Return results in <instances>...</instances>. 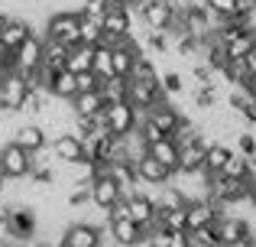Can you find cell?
Segmentation results:
<instances>
[{
	"instance_id": "obj_1",
	"label": "cell",
	"mask_w": 256,
	"mask_h": 247,
	"mask_svg": "<svg viewBox=\"0 0 256 247\" xmlns=\"http://www.w3.org/2000/svg\"><path fill=\"white\" fill-rule=\"evenodd\" d=\"M36 234H39V215H36V208L26 205V202H16L10 208V215H6V221H4V237H10V241H16V244L26 247Z\"/></svg>"
},
{
	"instance_id": "obj_2",
	"label": "cell",
	"mask_w": 256,
	"mask_h": 247,
	"mask_svg": "<svg viewBox=\"0 0 256 247\" xmlns=\"http://www.w3.org/2000/svg\"><path fill=\"white\" fill-rule=\"evenodd\" d=\"M32 169V153H26L20 143H0V179L4 182H23Z\"/></svg>"
},
{
	"instance_id": "obj_3",
	"label": "cell",
	"mask_w": 256,
	"mask_h": 247,
	"mask_svg": "<svg viewBox=\"0 0 256 247\" xmlns=\"http://www.w3.org/2000/svg\"><path fill=\"white\" fill-rule=\"evenodd\" d=\"M78 20H82L78 10H56V13H49L46 23H42V36L56 39V43H62V46H78L82 43V39H78Z\"/></svg>"
},
{
	"instance_id": "obj_4",
	"label": "cell",
	"mask_w": 256,
	"mask_h": 247,
	"mask_svg": "<svg viewBox=\"0 0 256 247\" xmlns=\"http://www.w3.org/2000/svg\"><path fill=\"white\" fill-rule=\"evenodd\" d=\"M42 49H46V36L32 30L30 36L23 39V46L13 49V72H20V75H26V78L36 75V72L42 69Z\"/></svg>"
},
{
	"instance_id": "obj_5",
	"label": "cell",
	"mask_w": 256,
	"mask_h": 247,
	"mask_svg": "<svg viewBox=\"0 0 256 247\" xmlns=\"http://www.w3.org/2000/svg\"><path fill=\"white\" fill-rule=\"evenodd\" d=\"M146 117V111H136L130 101H117V104H107L104 108V124L114 137H126L140 127V121Z\"/></svg>"
},
{
	"instance_id": "obj_6",
	"label": "cell",
	"mask_w": 256,
	"mask_h": 247,
	"mask_svg": "<svg viewBox=\"0 0 256 247\" xmlns=\"http://www.w3.org/2000/svg\"><path fill=\"white\" fill-rule=\"evenodd\" d=\"M107 237L114 241V247H143L146 228H140L130 215H107Z\"/></svg>"
},
{
	"instance_id": "obj_7",
	"label": "cell",
	"mask_w": 256,
	"mask_h": 247,
	"mask_svg": "<svg viewBox=\"0 0 256 247\" xmlns=\"http://www.w3.org/2000/svg\"><path fill=\"white\" fill-rule=\"evenodd\" d=\"M30 95V78L20 72H6L0 78V111L4 114H20V104Z\"/></svg>"
},
{
	"instance_id": "obj_8",
	"label": "cell",
	"mask_w": 256,
	"mask_h": 247,
	"mask_svg": "<svg viewBox=\"0 0 256 247\" xmlns=\"http://www.w3.org/2000/svg\"><path fill=\"white\" fill-rule=\"evenodd\" d=\"M136 23L143 30H169L172 20H175V10L169 0H143V4L133 10Z\"/></svg>"
},
{
	"instance_id": "obj_9",
	"label": "cell",
	"mask_w": 256,
	"mask_h": 247,
	"mask_svg": "<svg viewBox=\"0 0 256 247\" xmlns=\"http://www.w3.org/2000/svg\"><path fill=\"white\" fill-rule=\"evenodd\" d=\"M126 101L136 111H150L162 101L159 78H126Z\"/></svg>"
},
{
	"instance_id": "obj_10",
	"label": "cell",
	"mask_w": 256,
	"mask_h": 247,
	"mask_svg": "<svg viewBox=\"0 0 256 247\" xmlns=\"http://www.w3.org/2000/svg\"><path fill=\"white\" fill-rule=\"evenodd\" d=\"M124 205H126V215L133 218V221L140 224V228H156V202H152V195L146 189H133L130 195H124Z\"/></svg>"
},
{
	"instance_id": "obj_11",
	"label": "cell",
	"mask_w": 256,
	"mask_h": 247,
	"mask_svg": "<svg viewBox=\"0 0 256 247\" xmlns=\"http://www.w3.org/2000/svg\"><path fill=\"white\" fill-rule=\"evenodd\" d=\"M133 172H136V182L140 189H159V185H166L172 179V169H166L159 159H152L150 153H143V156L133 163Z\"/></svg>"
},
{
	"instance_id": "obj_12",
	"label": "cell",
	"mask_w": 256,
	"mask_h": 247,
	"mask_svg": "<svg viewBox=\"0 0 256 247\" xmlns=\"http://www.w3.org/2000/svg\"><path fill=\"white\" fill-rule=\"evenodd\" d=\"M62 241L68 247H104V231L88 221H68L62 231Z\"/></svg>"
},
{
	"instance_id": "obj_13",
	"label": "cell",
	"mask_w": 256,
	"mask_h": 247,
	"mask_svg": "<svg viewBox=\"0 0 256 247\" xmlns=\"http://www.w3.org/2000/svg\"><path fill=\"white\" fill-rule=\"evenodd\" d=\"M133 26H136V17H133L130 7H120V4H110L107 13L100 17V30L110 33V36H130Z\"/></svg>"
},
{
	"instance_id": "obj_14",
	"label": "cell",
	"mask_w": 256,
	"mask_h": 247,
	"mask_svg": "<svg viewBox=\"0 0 256 247\" xmlns=\"http://www.w3.org/2000/svg\"><path fill=\"white\" fill-rule=\"evenodd\" d=\"M220 208L211 198H201V202H188L185 205V231H198V228H211L218 221Z\"/></svg>"
},
{
	"instance_id": "obj_15",
	"label": "cell",
	"mask_w": 256,
	"mask_h": 247,
	"mask_svg": "<svg viewBox=\"0 0 256 247\" xmlns=\"http://www.w3.org/2000/svg\"><path fill=\"white\" fill-rule=\"evenodd\" d=\"M13 143H20L26 153H36L42 146H49V133L42 130L39 121H20V127L13 130Z\"/></svg>"
},
{
	"instance_id": "obj_16",
	"label": "cell",
	"mask_w": 256,
	"mask_h": 247,
	"mask_svg": "<svg viewBox=\"0 0 256 247\" xmlns=\"http://www.w3.org/2000/svg\"><path fill=\"white\" fill-rule=\"evenodd\" d=\"M52 153H56V163H75V159H84V150H82V137L78 133H58V137L49 140Z\"/></svg>"
},
{
	"instance_id": "obj_17",
	"label": "cell",
	"mask_w": 256,
	"mask_h": 247,
	"mask_svg": "<svg viewBox=\"0 0 256 247\" xmlns=\"http://www.w3.org/2000/svg\"><path fill=\"white\" fill-rule=\"evenodd\" d=\"M146 117H150V121L156 124L159 130L166 133V137H172V133H175V127H178V121H182L185 114H182L178 108H172L169 101H159L156 108H150V111H146Z\"/></svg>"
},
{
	"instance_id": "obj_18",
	"label": "cell",
	"mask_w": 256,
	"mask_h": 247,
	"mask_svg": "<svg viewBox=\"0 0 256 247\" xmlns=\"http://www.w3.org/2000/svg\"><path fill=\"white\" fill-rule=\"evenodd\" d=\"M32 33V26L26 23L23 17H10L6 20V26L0 30V46H4L6 52H13V49H20L23 46V39Z\"/></svg>"
},
{
	"instance_id": "obj_19",
	"label": "cell",
	"mask_w": 256,
	"mask_h": 247,
	"mask_svg": "<svg viewBox=\"0 0 256 247\" xmlns=\"http://www.w3.org/2000/svg\"><path fill=\"white\" fill-rule=\"evenodd\" d=\"M104 108H107V104H104L100 88H94V91H78V95L72 98V111H75V117H98Z\"/></svg>"
},
{
	"instance_id": "obj_20",
	"label": "cell",
	"mask_w": 256,
	"mask_h": 247,
	"mask_svg": "<svg viewBox=\"0 0 256 247\" xmlns=\"http://www.w3.org/2000/svg\"><path fill=\"white\" fill-rule=\"evenodd\" d=\"M256 46V30H237L230 33V36H224V52L227 59H246V52H250Z\"/></svg>"
},
{
	"instance_id": "obj_21",
	"label": "cell",
	"mask_w": 256,
	"mask_h": 247,
	"mask_svg": "<svg viewBox=\"0 0 256 247\" xmlns=\"http://www.w3.org/2000/svg\"><path fill=\"white\" fill-rule=\"evenodd\" d=\"M146 153H150L152 159H159L166 169H172V172L178 169V143H175L172 137H162V140H156V143H150Z\"/></svg>"
},
{
	"instance_id": "obj_22",
	"label": "cell",
	"mask_w": 256,
	"mask_h": 247,
	"mask_svg": "<svg viewBox=\"0 0 256 247\" xmlns=\"http://www.w3.org/2000/svg\"><path fill=\"white\" fill-rule=\"evenodd\" d=\"M104 169H107V176L117 182V189L124 192V195H130L133 189H140L136 172H133V163H104Z\"/></svg>"
},
{
	"instance_id": "obj_23",
	"label": "cell",
	"mask_w": 256,
	"mask_h": 247,
	"mask_svg": "<svg viewBox=\"0 0 256 247\" xmlns=\"http://www.w3.org/2000/svg\"><path fill=\"white\" fill-rule=\"evenodd\" d=\"M91 62H94V46H68V56H65V69L72 72V75H78V72H91Z\"/></svg>"
},
{
	"instance_id": "obj_24",
	"label": "cell",
	"mask_w": 256,
	"mask_h": 247,
	"mask_svg": "<svg viewBox=\"0 0 256 247\" xmlns=\"http://www.w3.org/2000/svg\"><path fill=\"white\" fill-rule=\"evenodd\" d=\"M49 91H52V98L72 101V98L78 95V91H75V75H72L68 69H56V72H52V82H49Z\"/></svg>"
},
{
	"instance_id": "obj_25",
	"label": "cell",
	"mask_w": 256,
	"mask_h": 247,
	"mask_svg": "<svg viewBox=\"0 0 256 247\" xmlns=\"http://www.w3.org/2000/svg\"><path fill=\"white\" fill-rule=\"evenodd\" d=\"M230 143H220V140H211V143H204V169L208 172H220V166L227 163V156H230Z\"/></svg>"
},
{
	"instance_id": "obj_26",
	"label": "cell",
	"mask_w": 256,
	"mask_h": 247,
	"mask_svg": "<svg viewBox=\"0 0 256 247\" xmlns=\"http://www.w3.org/2000/svg\"><path fill=\"white\" fill-rule=\"evenodd\" d=\"M178 169H204V140L178 146Z\"/></svg>"
},
{
	"instance_id": "obj_27",
	"label": "cell",
	"mask_w": 256,
	"mask_h": 247,
	"mask_svg": "<svg viewBox=\"0 0 256 247\" xmlns=\"http://www.w3.org/2000/svg\"><path fill=\"white\" fill-rule=\"evenodd\" d=\"M156 228H162V231H185V205H178V208H159L156 211Z\"/></svg>"
},
{
	"instance_id": "obj_28",
	"label": "cell",
	"mask_w": 256,
	"mask_h": 247,
	"mask_svg": "<svg viewBox=\"0 0 256 247\" xmlns=\"http://www.w3.org/2000/svg\"><path fill=\"white\" fill-rule=\"evenodd\" d=\"M100 95H104V104H117V101H126V78L120 75H110L98 85Z\"/></svg>"
},
{
	"instance_id": "obj_29",
	"label": "cell",
	"mask_w": 256,
	"mask_h": 247,
	"mask_svg": "<svg viewBox=\"0 0 256 247\" xmlns=\"http://www.w3.org/2000/svg\"><path fill=\"white\" fill-rule=\"evenodd\" d=\"M91 72L98 75V82H104V78L114 75V56L107 46H94V62H91Z\"/></svg>"
},
{
	"instance_id": "obj_30",
	"label": "cell",
	"mask_w": 256,
	"mask_h": 247,
	"mask_svg": "<svg viewBox=\"0 0 256 247\" xmlns=\"http://www.w3.org/2000/svg\"><path fill=\"white\" fill-rule=\"evenodd\" d=\"M220 176H230V179H246L250 182L253 172H250V163H246V156H240V153H230L227 156V163L220 166Z\"/></svg>"
},
{
	"instance_id": "obj_31",
	"label": "cell",
	"mask_w": 256,
	"mask_h": 247,
	"mask_svg": "<svg viewBox=\"0 0 256 247\" xmlns=\"http://www.w3.org/2000/svg\"><path fill=\"white\" fill-rule=\"evenodd\" d=\"M65 56H68V46L56 43V39H46L42 65H49V69H65Z\"/></svg>"
},
{
	"instance_id": "obj_32",
	"label": "cell",
	"mask_w": 256,
	"mask_h": 247,
	"mask_svg": "<svg viewBox=\"0 0 256 247\" xmlns=\"http://www.w3.org/2000/svg\"><path fill=\"white\" fill-rule=\"evenodd\" d=\"M100 20H91V17H82L78 20V39H82L84 46H98L100 43Z\"/></svg>"
},
{
	"instance_id": "obj_33",
	"label": "cell",
	"mask_w": 256,
	"mask_h": 247,
	"mask_svg": "<svg viewBox=\"0 0 256 247\" xmlns=\"http://www.w3.org/2000/svg\"><path fill=\"white\" fill-rule=\"evenodd\" d=\"M230 150H234V153H240V156H246V159H250L253 153H256V137H253L250 127H244V130H240L237 137L230 140Z\"/></svg>"
},
{
	"instance_id": "obj_34",
	"label": "cell",
	"mask_w": 256,
	"mask_h": 247,
	"mask_svg": "<svg viewBox=\"0 0 256 247\" xmlns=\"http://www.w3.org/2000/svg\"><path fill=\"white\" fill-rule=\"evenodd\" d=\"M214 17H237V0H204Z\"/></svg>"
},
{
	"instance_id": "obj_35",
	"label": "cell",
	"mask_w": 256,
	"mask_h": 247,
	"mask_svg": "<svg viewBox=\"0 0 256 247\" xmlns=\"http://www.w3.org/2000/svg\"><path fill=\"white\" fill-rule=\"evenodd\" d=\"M98 75H94V72H78L75 75V91H94L98 88Z\"/></svg>"
},
{
	"instance_id": "obj_36",
	"label": "cell",
	"mask_w": 256,
	"mask_h": 247,
	"mask_svg": "<svg viewBox=\"0 0 256 247\" xmlns=\"http://www.w3.org/2000/svg\"><path fill=\"white\" fill-rule=\"evenodd\" d=\"M220 247H256V237H237V241H230V244H220Z\"/></svg>"
},
{
	"instance_id": "obj_37",
	"label": "cell",
	"mask_w": 256,
	"mask_h": 247,
	"mask_svg": "<svg viewBox=\"0 0 256 247\" xmlns=\"http://www.w3.org/2000/svg\"><path fill=\"white\" fill-rule=\"evenodd\" d=\"M244 65H246V72H250V75H253V72H256V46H253V49H250V52H246V59H244Z\"/></svg>"
},
{
	"instance_id": "obj_38",
	"label": "cell",
	"mask_w": 256,
	"mask_h": 247,
	"mask_svg": "<svg viewBox=\"0 0 256 247\" xmlns=\"http://www.w3.org/2000/svg\"><path fill=\"white\" fill-rule=\"evenodd\" d=\"M246 202L256 208V179H250V189H246Z\"/></svg>"
},
{
	"instance_id": "obj_39",
	"label": "cell",
	"mask_w": 256,
	"mask_h": 247,
	"mask_svg": "<svg viewBox=\"0 0 256 247\" xmlns=\"http://www.w3.org/2000/svg\"><path fill=\"white\" fill-rule=\"evenodd\" d=\"M244 88H246V91H250V95L256 98V72H253L250 78H246V85H244Z\"/></svg>"
},
{
	"instance_id": "obj_40",
	"label": "cell",
	"mask_w": 256,
	"mask_h": 247,
	"mask_svg": "<svg viewBox=\"0 0 256 247\" xmlns=\"http://www.w3.org/2000/svg\"><path fill=\"white\" fill-rule=\"evenodd\" d=\"M13 17V13L10 10H4V7H0V30H4V26H6V20H10Z\"/></svg>"
},
{
	"instance_id": "obj_41",
	"label": "cell",
	"mask_w": 256,
	"mask_h": 247,
	"mask_svg": "<svg viewBox=\"0 0 256 247\" xmlns=\"http://www.w3.org/2000/svg\"><path fill=\"white\" fill-rule=\"evenodd\" d=\"M0 198H4V179H0Z\"/></svg>"
},
{
	"instance_id": "obj_42",
	"label": "cell",
	"mask_w": 256,
	"mask_h": 247,
	"mask_svg": "<svg viewBox=\"0 0 256 247\" xmlns=\"http://www.w3.org/2000/svg\"><path fill=\"white\" fill-rule=\"evenodd\" d=\"M56 247H68V244H65V241H58V244H56Z\"/></svg>"
},
{
	"instance_id": "obj_43",
	"label": "cell",
	"mask_w": 256,
	"mask_h": 247,
	"mask_svg": "<svg viewBox=\"0 0 256 247\" xmlns=\"http://www.w3.org/2000/svg\"><path fill=\"white\" fill-rule=\"evenodd\" d=\"M253 4H256V0H253Z\"/></svg>"
},
{
	"instance_id": "obj_44",
	"label": "cell",
	"mask_w": 256,
	"mask_h": 247,
	"mask_svg": "<svg viewBox=\"0 0 256 247\" xmlns=\"http://www.w3.org/2000/svg\"><path fill=\"white\" fill-rule=\"evenodd\" d=\"M0 78H4V75H0Z\"/></svg>"
}]
</instances>
